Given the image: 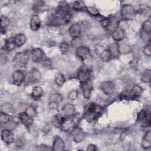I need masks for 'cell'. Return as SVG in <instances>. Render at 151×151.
<instances>
[{
    "instance_id": "c3c4849f",
    "label": "cell",
    "mask_w": 151,
    "mask_h": 151,
    "mask_svg": "<svg viewBox=\"0 0 151 151\" xmlns=\"http://www.w3.org/2000/svg\"><path fill=\"white\" fill-rule=\"evenodd\" d=\"M38 149L40 150H52V148H50L48 146L42 145H40L38 146Z\"/></svg>"
},
{
    "instance_id": "7a4b0ae2",
    "label": "cell",
    "mask_w": 151,
    "mask_h": 151,
    "mask_svg": "<svg viewBox=\"0 0 151 151\" xmlns=\"http://www.w3.org/2000/svg\"><path fill=\"white\" fill-rule=\"evenodd\" d=\"M102 111L103 109L100 106L90 103L86 107L83 117L88 122H93L100 116Z\"/></svg>"
},
{
    "instance_id": "8fae6325",
    "label": "cell",
    "mask_w": 151,
    "mask_h": 151,
    "mask_svg": "<svg viewBox=\"0 0 151 151\" xmlns=\"http://www.w3.org/2000/svg\"><path fill=\"white\" fill-rule=\"evenodd\" d=\"M13 83L16 86H20L24 80L25 76L23 72L19 70L15 71L12 76Z\"/></svg>"
},
{
    "instance_id": "2e32d148",
    "label": "cell",
    "mask_w": 151,
    "mask_h": 151,
    "mask_svg": "<svg viewBox=\"0 0 151 151\" xmlns=\"http://www.w3.org/2000/svg\"><path fill=\"white\" fill-rule=\"evenodd\" d=\"M19 119L20 122L27 127H29L34 122L33 118L28 116L25 112H23L19 114Z\"/></svg>"
},
{
    "instance_id": "484cf974",
    "label": "cell",
    "mask_w": 151,
    "mask_h": 151,
    "mask_svg": "<svg viewBox=\"0 0 151 151\" xmlns=\"http://www.w3.org/2000/svg\"><path fill=\"white\" fill-rule=\"evenodd\" d=\"M73 8L76 11H84L86 10L87 6L86 4L83 1H77L73 3Z\"/></svg>"
},
{
    "instance_id": "681fc988",
    "label": "cell",
    "mask_w": 151,
    "mask_h": 151,
    "mask_svg": "<svg viewBox=\"0 0 151 151\" xmlns=\"http://www.w3.org/2000/svg\"><path fill=\"white\" fill-rule=\"evenodd\" d=\"M97 150V146L96 145H93V144L89 145L87 146V151H95V150Z\"/></svg>"
},
{
    "instance_id": "f1b7e54d",
    "label": "cell",
    "mask_w": 151,
    "mask_h": 151,
    "mask_svg": "<svg viewBox=\"0 0 151 151\" xmlns=\"http://www.w3.org/2000/svg\"><path fill=\"white\" fill-rule=\"evenodd\" d=\"M108 49L110 51L111 55L116 57L120 54L119 51V45L116 43L110 44Z\"/></svg>"
},
{
    "instance_id": "7dc6e473",
    "label": "cell",
    "mask_w": 151,
    "mask_h": 151,
    "mask_svg": "<svg viewBox=\"0 0 151 151\" xmlns=\"http://www.w3.org/2000/svg\"><path fill=\"white\" fill-rule=\"evenodd\" d=\"M58 107V103L54 101H50L49 108L51 110H56Z\"/></svg>"
},
{
    "instance_id": "d590c367",
    "label": "cell",
    "mask_w": 151,
    "mask_h": 151,
    "mask_svg": "<svg viewBox=\"0 0 151 151\" xmlns=\"http://www.w3.org/2000/svg\"><path fill=\"white\" fill-rule=\"evenodd\" d=\"M9 22H10V21L8 17H6V16H4V15L1 16L0 25H1V28L2 29L5 28L6 27H7L9 25Z\"/></svg>"
},
{
    "instance_id": "ee69618b",
    "label": "cell",
    "mask_w": 151,
    "mask_h": 151,
    "mask_svg": "<svg viewBox=\"0 0 151 151\" xmlns=\"http://www.w3.org/2000/svg\"><path fill=\"white\" fill-rule=\"evenodd\" d=\"M77 96H78V91H77L76 90H71V91L68 93V99H69L70 100H75V99H77Z\"/></svg>"
},
{
    "instance_id": "d4e9b609",
    "label": "cell",
    "mask_w": 151,
    "mask_h": 151,
    "mask_svg": "<svg viewBox=\"0 0 151 151\" xmlns=\"http://www.w3.org/2000/svg\"><path fill=\"white\" fill-rule=\"evenodd\" d=\"M14 42L17 47H21L25 44L26 41V37L23 34H18L14 38Z\"/></svg>"
},
{
    "instance_id": "bcb514c9",
    "label": "cell",
    "mask_w": 151,
    "mask_h": 151,
    "mask_svg": "<svg viewBox=\"0 0 151 151\" xmlns=\"http://www.w3.org/2000/svg\"><path fill=\"white\" fill-rule=\"evenodd\" d=\"M140 11L142 12H144L145 14L146 13V15H150V8L148 6H146V5H141L140 8Z\"/></svg>"
},
{
    "instance_id": "836d02e7",
    "label": "cell",
    "mask_w": 151,
    "mask_h": 151,
    "mask_svg": "<svg viewBox=\"0 0 151 151\" xmlns=\"http://www.w3.org/2000/svg\"><path fill=\"white\" fill-rule=\"evenodd\" d=\"M49 100H50V101H54V102L59 103L62 101L63 97L61 95H60V94L54 93L50 95L49 97Z\"/></svg>"
},
{
    "instance_id": "3957f363",
    "label": "cell",
    "mask_w": 151,
    "mask_h": 151,
    "mask_svg": "<svg viewBox=\"0 0 151 151\" xmlns=\"http://www.w3.org/2000/svg\"><path fill=\"white\" fill-rule=\"evenodd\" d=\"M76 54L80 58L86 65H90L93 63V58L89 48L87 46H80L77 48Z\"/></svg>"
},
{
    "instance_id": "f546056e",
    "label": "cell",
    "mask_w": 151,
    "mask_h": 151,
    "mask_svg": "<svg viewBox=\"0 0 151 151\" xmlns=\"http://www.w3.org/2000/svg\"><path fill=\"white\" fill-rule=\"evenodd\" d=\"M142 29L143 32L147 34H150L151 31V22L149 20L145 21L142 25Z\"/></svg>"
},
{
    "instance_id": "7bdbcfd3",
    "label": "cell",
    "mask_w": 151,
    "mask_h": 151,
    "mask_svg": "<svg viewBox=\"0 0 151 151\" xmlns=\"http://www.w3.org/2000/svg\"><path fill=\"white\" fill-rule=\"evenodd\" d=\"M111 19L110 18H103L101 21L100 24L101 25L105 28H109L110 25Z\"/></svg>"
},
{
    "instance_id": "ab89813d",
    "label": "cell",
    "mask_w": 151,
    "mask_h": 151,
    "mask_svg": "<svg viewBox=\"0 0 151 151\" xmlns=\"http://www.w3.org/2000/svg\"><path fill=\"white\" fill-rule=\"evenodd\" d=\"M130 51V48L129 45L126 44H122L119 46V51L120 54H126Z\"/></svg>"
},
{
    "instance_id": "cb8c5ba5",
    "label": "cell",
    "mask_w": 151,
    "mask_h": 151,
    "mask_svg": "<svg viewBox=\"0 0 151 151\" xmlns=\"http://www.w3.org/2000/svg\"><path fill=\"white\" fill-rule=\"evenodd\" d=\"M64 120V117L59 115H54L51 119V123L52 125L56 128H61Z\"/></svg>"
},
{
    "instance_id": "e0dca14e",
    "label": "cell",
    "mask_w": 151,
    "mask_h": 151,
    "mask_svg": "<svg viewBox=\"0 0 151 151\" xmlns=\"http://www.w3.org/2000/svg\"><path fill=\"white\" fill-rule=\"evenodd\" d=\"M30 28L32 31H37L41 26V20L37 15L32 16L30 20Z\"/></svg>"
},
{
    "instance_id": "9c48e42d",
    "label": "cell",
    "mask_w": 151,
    "mask_h": 151,
    "mask_svg": "<svg viewBox=\"0 0 151 151\" xmlns=\"http://www.w3.org/2000/svg\"><path fill=\"white\" fill-rule=\"evenodd\" d=\"M92 76V71L88 68H83L78 73V79L80 83L90 81Z\"/></svg>"
},
{
    "instance_id": "4fadbf2b",
    "label": "cell",
    "mask_w": 151,
    "mask_h": 151,
    "mask_svg": "<svg viewBox=\"0 0 151 151\" xmlns=\"http://www.w3.org/2000/svg\"><path fill=\"white\" fill-rule=\"evenodd\" d=\"M64 146L65 144L63 140L58 136H55L51 147L52 150L54 151H62L64 150Z\"/></svg>"
},
{
    "instance_id": "1f68e13d",
    "label": "cell",
    "mask_w": 151,
    "mask_h": 151,
    "mask_svg": "<svg viewBox=\"0 0 151 151\" xmlns=\"http://www.w3.org/2000/svg\"><path fill=\"white\" fill-rule=\"evenodd\" d=\"M55 81L58 86H61L65 82V78L61 73H57L55 76Z\"/></svg>"
},
{
    "instance_id": "e575fe53",
    "label": "cell",
    "mask_w": 151,
    "mask_h": 151,
    "mask_svg": "<svg viewBox=\"0 0 151 151\" xmlns=\"http://www.w3.org/2000/svg\"><path fill=\"white\" fill-rule=\"evenodd\" d=\"M15 46H16V44L14 42V38L12 40H7L6 41L5 45V49L8 51H12V50H14L15 48Z\"/></svg>"
},
{
    "instance_id": "b9f144b4",
    "label": "cell",
    "mask_w": 151,
    "mask_h": 151,
    "mask_svg": "<svg viewBox=\"0 0 151 151\" xmlns=\"http://www.w3.org/2000/svg\"><path fill=\"white\" fill-rule=\"evenodd\" d=\"M59 48H60V51L63 52V53H65L66 52L68 51V48H69V46H68V44L66 42H61L60 45H59Z\"/></svg>"
},
{
    "instance_id": "d6a6232c",
    "label": "cell",
    "mask_w": 151,
    "mask_h": 151,
    "mask_svg": "<svg viewBox=\"0 0 151 151\" xmlns=\"http://www.w3.org/2000/svg\"><path fill=\"white\" fill-rule=\"evenodd\" d=\"M120 97L121 99L127 100H132V99H134V97L130 91H129V90H126V91L122 92L120 95Z\"/></svg>"
},
{
    "instance_id": "8992f818",
    "label": "cell",
    "mask_w": 151,
    "mask_h": 151,
    "mask_svg": "<svg viewBox=\"0 0 151 151\" xmlns=\"http://www.w3.org/2000/svg\"><path fill=\"white\" fill-rule=\"evenodd\" d=\"M120 15L124 19H132L136 15V10L132 5L125 4L122 7Z\"/></svg>"
},
{
    "instance_id": "ba28073f",
    "label": "cell",
    "mask_w": 151,
    "mask_h": 151,
    "mask_svg": "<svg viewBox=\"0 0 151 151\" xmlns=\"http://www.w3.org/2000/svg\"><path fill=\"white\" fill-rule=\"evenodd\" d=\"M81 88L82 90V93L83 97L86 99H89L91 96V92L93 90V84L90 81L86 82L80 83Z\"/></svg>"
},
{
    "instance_id": "74e56055",
    "label": "cell",
    "mask_w": 151,
    "mask_h": 151,
    "mask_svg": "<svg viewBox=\"0 0 151 151\" xmlns=\"http://www.w3.org/2000/svg\"><path fill=\"white\" fill-rule=\"evenodd\" d=\"M31 77L32 80H35V81H38L41 79V74L38 70L34 69L33 70H32V71L31 73Z\"/></svg>"
},
{
    "instance_id": "83f0119b",
    "label": "cell",
    "mask_w": 151,
    "mask_h": 151,
    "mask_svg": "<svg viewBox=\"0 0 151 151\" xmlns=\"http://www.w3.org/2000/svg\"><path fill=\"white\" fill-rule=\"evenodd\" d=\"M111 54L110 51L109 49H106L101 52L100 54V58L103 61H107L110 60V58L111 57Z\"/></svg>"
},
{
    "instance_id": "f35d334b",
    "label": "cell",
    "mask_w": 151,
    "mask_h": 151,
    "mask_svg": "<svg viewBox=\"0 0 151 151\" xmlns=\"http://www.w3.org/2000/svg\"><path fill=\"white\" fill-rule=\"evenodd\" d=\"M86 11L89 14L93 16H97L100 14L99 10L95 6H87Z\"/></svg>"
},
{
    "instance_id": "603a6c76",
    "label": "cell",
    "mask_w": 151,
    "mask_h": 151,
    "mask_svg": "<svg viewBox=\"0 0 151 151\" xmlns=\"http://www.w3.org/2000/svg\"><path fill=\"white\" fill-rule=\"evenodd\" d=\"M1 112L6 113L9 116H12L14 113V109L13 106L9 103H4L1 106Z\"/></svg>"
},
{
    "instance_id": "6da1fadb",
    "label": "cell",
    "mask_w": 151,
    "mask_h": 151,
    "mask_svg": "<svg viewBox=\"0 0 151 151\" xmlns=\"http://www.w3.org/2000/svg\"><path fill=\"white\" fill-rule=\"evenodd\" d=\"M71 17L68 5L66 2L63 1L60 2L54 14L51 16L49 23L54 26L63 25L70 21Z\"/></svg>"
},
{
    "instance_id": "f6af8a7d",
    "label": "cell",
    "mask_w": 151,
    "mask_h": 151,
    "mask_svg": "<svg viewBox=\"0 0 151 151\" xmlns=\"http://www.w3.org/2000/svg\"><path fill=\"white\" fill-rule=\"evenodd\" d=\"M151 45H150V40H149L148 44L143 49V52L145 55L147 56H150L151 55V49H150Z\"/></svg>"
},
{
    "instance_id": "5bb4252c",
    "label": "cell",
    "mask_w": 151,
    "mask_h": 151,
    "mask_svg": "<svg viewBox=\"0 0 151 151\" xmlns=\"http://www.w3.org/2000/svg\"><path fill=\"white\" fill-rule=\"evenodd\" d=\"M100 88L106 94H110L114 90V86L112 82L107 81L101 84Z\"/></svg>"
},
{
    "instance_id": "7c38bea8",
    "label": "cell",
    "mask_w": 151,
    "mask_h": 151,
    "mask_svg": "<svg viewBox=\"0 0 151 151\" xmlns=\"http://www.w3.org/2000/svg\"><path fill=\"white\" fill-rule=\"evenodd\" d=\"M2 140L7 144H10L13 142L14 136L13 133L8 129H4L1 131Z\"/></svg>"
},
{
    "instance_id": "30bf717a",
    "label": "cell",
    "mask_w": 151,
    "mask_h": 151,
    "mask_svg": "<svg viewBox=\"0 0 151 151\" xmlns=\"http://www.w3.org/2000/svg\"><path fill=\"white\" fill-rule=\"evenodd\" d=\"M76 126V122L75 120L68 117L67 118H64V120L62 123L61 129L65 132H68L71 130H73Z\"/></svg>"
},
{
    "instance_id": "8d00e7d4",
    "label": "cell",
    "mask_w": 151,
    "mask_h": 151,
    "mask_svg": "<svg viewBox=\"0 0 151 151\" xmlns=\"http://www.w3.org/2000/svg\"><path fill=\"white\" fill-rule=\"evenodd\" d=\"M25 112L28 116H29L32 118L35 117L37 114V111H36L35 108L32 106H29L28 107H27Z\"/></svg>"
},
{
    "instance_id": "4dcf8cb0",
    "label": "cell",
    "mask_w": 151,
    "mask_h": 151,
    "mask_svg": "<svg viewBox=\"0 0 151 151\" xmlns=\"http://www.w3.org/2000/svg\"><path fill=\"white\" fill-rule=\"evenodd\" d=\"M151 78V71L150 70H145L141 76V80L143 82L147 83L150 81Z\"/></svg>"
},
{
    "instance_id": "9a60e30c",
    "label": "cell",
    "mask_w": 151,
    "mask_h": 151,
    "mask_svg": "<svg viewBox=\"0 0 151 151\" xmlns=\"http://www.w3.org/2000/svg\"><path fill=\"white\" fill-rule=\"evenodd\" d=\"M81 31V27L78 24H74L69 28V34L74 39L79 37Z\"/></svg>"
},
{
    "instance_id": "7402d4cb",
    "label": "cell",
    "mask_w": 151,
    "mask_h": 151,
    "mask_svg": "<svg viewBox=\"0 0 151 151\" xmlns=\"http://www.w3.org/2000/svg\"><path fill=\"white\" fill-rule=\"evenodd\" d=\"M43 95V90L42 88L40 86H35L33 87L32 92H31V96L35 100H39Z\"/></svg>"
},
{
    "instance_id": "277c9868",
    "label": "cell",
    "mask_w": 151,
    "mask_h": 151,
    "mask_svg": "<svg viewBox=\"0 0 151 151\" xmlns=\"http://www.w3.org/2000/svg\"><path fill=\"white\" fill-rule=\"evenodd\" d=\"M28 61L29 55L26 52H19L14 56L12 63L16 67L24 68L27 65Z\"/></svg>"
},
{
    "instance_id": "4316f807",
    "label": "cell",
    "mask_w": 151,
    "mask_h": 151,
    "mask_svg": "<svg viewBox=\"0 0 151 151\" xmlns=\"http://www.w3.org/2000/svg\"><path fill=\"white\" fill-rule=\"evenodd\" d=\"M130 91L134 98L141 96L143 92L142 87L139 85H134Z\"/></svg>"
},
{
    "instance_id": "d6986e66",
    "label": "cell",
    "mask_w": 151,
    "mask_h": 151,
    "mask_svg": "<svg viewBox=\"0 0 151 151\" xmlns=\"http://www.w3.org/2000/svg\"><path fill=\"white\" fill-rule=\"evenodd\" d=\"M73 130L74 140L77 143L81 142L84 139V132L81 129L75 127Z\"/></svg>"
},
{
    "instance_id": "ffe728a7",
    "label": "cell",
    "mask_w": 151,
    "mask_h": 151,
    "mask_svg": "<svg viewBox=\"0 0 151 151\" xmlns=\"http://www.w3.org/2000/svg\"><path fill=\"white\" fill-rule=\"evenodd\" d=\"M112 37L115 41H120L122 40L124 37V31L121 28L117 27L115 30L113 31Z\"/></svg>"
},
{
    "instance_id": "52a82bcc",
    "label": "cell",
    "mask_w": 151,
    "mask_h": 151,
    "mask_svg": "<svg viewBox=\"0 0 151 151\" xmlns=\"http://www.w3.org/2000/svg\"><path fill=\"white\" fill-rule=\"evenodd\" d=\"M31 55H32V60L34 62L40 63L41 64L47 58L46 57L44 51L39 48H34L32 50Z\"/></svg>"
},
{
    "instance_id": "44dd1931",
    "label": "cell",
    "mask_w": 151,
    "mask_h": 151,
    "mask_svg": "<svg viewBox=\"0 0 151 151\" xmlns=\"http://www.w3.org/2000/svg\"><path fill=\"white\" fill-rule=\"evenodd\" d=\"M74 111H75V109L74 106L70 103H67L64 104L62 108L63 113L67 117H70L71 116H72L74 114Z\"/></svg>"
},
{
    "instance_id": "ac0fdd59",
    "label": "cell",
    "mask_w": 151,
    "mask_h": 151,
    "mask_svg": "<svg viewBox=\"0 0 151 151\" xmlns=\"http://www.w3.org/2000/svg\"><path fill=\"white\" fill-rule=\"evenodd\" d=\"M142 147L144 149H148L151 146V132L150 130L147 131L144 135L142 143Z\"/></svg>"
},
{
    "instance_id": "60d3db41",
    "label": "cell",
    "mask_w": 151,
    "mask_h": 151,
    "mask_svg": "<svg viewBox=\"0 0 151 151\" xmlns=\"http://www.w3.org/2000/svg\"><path fill=\"white\" fill-rule=\"evenodd\" d=\"M9 121H10V116L3 112H1L0 122L1 123H8Z\"/></svg>"
},
{
    "instance_id": "5b68a950",
    "label": "cell",
    "mask_w": 151,
    "mask_h": 151,
    "mask_svg": "<svg viewBox=\"0 0 151 151\" xmlns=\"http://www.w3.org/2000/svg\"><path fill=\"white\" fill-rule=\"evenodd\" d=\"M138 122L140 126L143 127H149L151 124V113L150 111L141 110L138 114Z\"/></svg>"
}]
</instances>
